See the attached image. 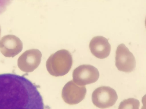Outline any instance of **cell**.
Here are the masks:
<instances>
[{"label":"cell","mask_w":146,"mask_h":109,"mask_svg":"<svg viewBox=\"0 0 146 109\" xmlns=\"http://www.w3.org/2000/svg\"><path fill=\"white\" fill-rule=\"evenodd\" d=\"M37 86L25 77L0 74V109H44Z\"/></svg>","instance_id":"1"},{"label":"cell","mask_w":146,"mask_h":109,"mask_svg":"<svg viewBox=\"0 0 146 109\" xmlns=\"http://www.w3.org/2000/svg\"><path fill=\"white\" fill-rule=\"evenodd\" d=\"M73 63L71 53L67 50L62 49L51 54L46 62V69L52 76H63L70 70Z\"/></svg>","instance_id":"2"},{"label":"cell","mask_w":146,"mask_h":109,"mask_svg":"<svg viewBox=\"0 0 146 109\" xmlns=\"http://www.w3.org/2000/svg\"><path fill=\"white\" fill-rule=\"evenodd\" d=\"M118 98L116 91L111 87L101 86L96 89L92 96V102L96 107L101 109L110 107L115 103Z\"/></svg>","instance_id":"3"},{"label":"cell","mask_w":146,"mask_h":109,"mask_svg":"<svg viewBox=\"0 0 146 109\" xmlns=\"http://www.w3.org/2000/svg\"><path fill=\"white\" fill-rule=\"evenodd\" d=\"M98 70L94 66L84 64L80 65L73 72V81L77 85L84 86L96 81L99 77Z\"/></svg>","instance_id":"4"},{"label":"cell","mask_w":146,"mask_h":109,"mask_svg":"<svg viewBox=\"0 0 146 109\" xmlns=\"http://www.w3.org/2000/svg\"><path fill=\"white\" fill-rule=\"evenodd\" d=\"M115 65L119 70L127 73L132 72L135 67L134 56L123 43L120 44L117 47Z\"/></svg>","instance_id":"5"},{"label":"cell","mask_w":146,"mask_h":109,"mask_svg":"<svg viewBox=\"0 0 146 109\" xmlns=\"http://www.w3.org/2000/svg\"><path fill=\"white\" fill-rule=\"evenodd\" d=\"M86 89L85 86H79L73 80L69 81L64 86L62 91V97L64 102L70 105H75L85 98Z\"/></svg>","instance_id":"6"},{"label":"cell","mask_w":146,"mask_h":109,"mask_svg":"<svg viewBox=\"0 0 146 109\" xmlns=\"http://www.w3.org/2000/svg\"><path fill=\"white\" fill-rule=\"evenodd\" d=\"M23 48L22 42L14 35H5L0 40V51L6 56H13L21 51Z\"/></svg>","instance_id":"7"},{"label":"cell","mask_w":146,"mask_h":109,"mask_svg":"<svg viewBox=\"0 0 146 109\" xmlns=\"http://www.w3.org/2000/svg\"><path fill=\"white\" fill-rule=\"evenodd\" d=\"M89 47L92 54L96 57L104 59L110 54L111 47L107 39L102 36H97L91 40Z\"/></svg>","instance_id":"8"},{"label":"cell","mask_w":146,"mask_h":109,"mask_svg":"<svg viewBox=\"0 0 146 109\" xmlns=\"http://www.w3.org/2000/svg\"><path fill=\"white\" fill-rule=\"evenodd\" d=\"M42 56L38 49H32L25 51L20 57L19 61L28 72H32L39 65Z\"/></svg>","instance_id":"9"},{"label":"cell","mask_w":146,"mask_h":109,"mask_svg":"<svg viewBox=\"0 0 146 109\" xmlns=\"http://www.w3.org/2000/svg\"><path fill=\"white\" fill-rule=\"evenodd\" d=\"M140 102L133 98L124 99L120 103L118 109H139Z\"/></svg>","instance_id":"10"},{"label":"cell","mask_w":146,"mask_h":109,"mask_svg":"<svg viewBox=\"0 0 146 109\" xmlns=\"http://www.w3.org/2000/svg\"><path fill=\"white\" fill-rule=\"evenodd\" d=\"M11 0H0V14L4 12L11 3Z\"/></svg>","instance_id":"11"},{"label":"cell","mask_w":146,"mask_h":109,"mask_svg":"<svg viewBox=\"0 0 146 109\" xmlns=\"http://www.w3.org/2000/svg\"><path fill=\"white\" fill-rule=\"evenodd\" d=\"M1 26H0V37L1 34Z\"/></svg>","instance_id":"12"}]
</instances>
